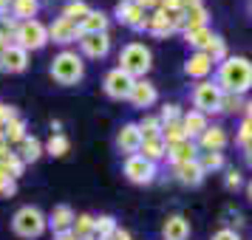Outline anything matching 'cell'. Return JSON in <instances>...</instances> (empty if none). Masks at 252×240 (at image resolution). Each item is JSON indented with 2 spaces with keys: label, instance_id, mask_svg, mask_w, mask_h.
Listing matches in <instances>:
<instances>
[{
  "label": "cell",
  "instance_id": "1",
  "mask_svg": "<svg viewBox=\"0 0 252 240\" xmlns=\"http://www.w3.org/2000/svg\"><path fill=\"white\" fill-rule=\"evenodd\" d=\"M216 85L221 88V93L244 96L252 88V62L247 57H227L224 62H218Z\"/></svg>",
  "mask_w": 252,
  "mask_h": 240
},
{
  "label": "cell",
  "instance_id": "2",
  "mask_svg": "<svg viewBox=\"0 0 252 240\" xmlns=\"http://www.w3.org/2000/svg\"><path fill=\"white\" fill-rule=\"evenodd\" d=\"M48 71H51V80L57 82V85L71 88V85L82 82V77H85V59H82V54H77V51L63 48L57 57L51 59V68Z\"/></svg>",
  "mask_w": 252,
  "mask_h": 240
},
{
  "label": "cell",
  "instance_id": "3",
  "mask_svg": "<svg viewBox=\"0 0 252 240\" xmlns=\"http://www.w3.org/2000/svg\"><path fill=\"white\" fill-rule=\"evenodd\" d=\"M125 74H130L133 80H148V71L153 68V54L145 43H127L119 51V65Z\"/></svg>",
  "mask_w": 252,
  "mask_h": 240
},
{
  "label": "cell",
  "instance_id": "4",
  "mask_svg": "<svg viewBox=\"0 0 252 240\" xmlns=\"http://www.w3.org/2000/svg\"><path fill=\"white\" fill-rule=\"evenodd\" d=\"M48 229V217L37 206H20L12 217V232L23 240H37L43 238Z\"/></svg>",
  "mask_w": 252,
  "mask_h": 240
},
{
  "label": "cell",
  "instance_id": "5",
  "mask_svg": "<svg viewBox=\"0 0 252 240\" xmlns=\"http://www.w3.org/2000/svg\"><path fill=\"white\" fill-rule=\"evenodd\" d=\"M14 46H20L23 51H40V48L48 43V26L40 23V20H23L17 26V34L12 40Z\"/></svg>",
  "mask_w": 252,
  "mask_h": 240
},
{
  "label": "cell",
  "instance_id": "6",
  "mask_svg": "<svg viewBox=\"0 0 252 240\" xmlns=\"http://www.w3.org/2000/svg\"><path fill=\"white\" fill-rule=\"evenodd\" d=\"M221 88L216 85V80H201L198 85L193 88V107L198 110V113H218L221 110Z\"/></svg>",
  "mask_w": 252,
  "mask_h": 240
},
{
  "label": "cell",
  "instance_id": "7",
  "mask_svg": "<svg viewBox=\"0 0 252 240\" xmlns=\"http://www.w3.org/2000/svg\"><path fill=\"white\" fill-rule=\"evenodd\" d=\"M133 77L130 74H125L122 68H111L108 74H105L102 80V91L108 99H116V102H122V99H127L130 96V91H133Z\"/></svg>",
  "mask_w": 252,
  "mask_h": 240
},
{
  "label": "cell",
  "instance_id": "8",
  "mask_svg": "<svg viewBox=\"0 0 252 240\" xmlns=\"http://www.w3.org/2000/svg\"><path fill=\"white\" fill-rule=\"evenodd\" d=\"M148 17L150 12H145L133 0H119L116 3V20L125 23L127 28H133V31H148Z\"/></svg>",
  "mask_w": 252,
  "mask_h": 240
},
{
  "label": "cell",
  "instance_id": "9",
  "mask_svg": "<svg viewBox=\"0 0 252 240\" xmlns=\"http://www.w3.org/2000/svg\"><path fill=\"white\" fill-rule=\"evenodd\" d=\"M125 178L130 184H139V187H145V184H153L156 178V164L148 159H142V156H127L125 159Z\"/></svg>",
  "mask_w": 252,
  "mask_h": 240
},
{
  "label": "cell",
  "instance_id": "10",
  "mask_svg": "<svg viewBox=\"0 0 252 240\" xmlns=\"http://www.w3.org/2000/svg\"><path fill=\"white\" fill-rule=\"evenodd\" d=\"M142 130H139L136 122H125V125L119 127V133H116V147L119 153H125V156H136L139 150H142Z\"/></svg>",
  "mask_w": 252,
  "mask_h": 240
},
{
  "label": "cell",
  "instance_id": "11",
  "mask_svg": "<svg viewBox=\"0 0 252 240\" xmlns=\"http://www.w3.org/2000/svg\"><path fill=\"white\" fill-rule=\"evenodd\" d=\"M80 26L65 20V17H57L54 23L48 26V43H60V46H68V43H80Z\"/></svg>",
  "mask_w": 252,
  "mask_h": 240
},
{
  "label": "cell",
  "instance_id": "12",
  "mask_svg": "<svg viewBox=\"0 0 252 240\" xmlns=\"http://www.w3.org/2000/svg\"><path fill=\"white\" fill-rule=\"evenodd\" d=\"M80 51L82 59H102L111 51V34H82L80 37Z\"/></svg>",
  "mask_w": 252,
  "mask_h": 240
},
{
  "label": "cell",
  "instance_id": "13",
  "mask_svg": "<svg viewBox=\"0 0 252 240\" xmlns=\"http://www.w3.org/2000/svg\"><path fill=\"white\" fill-rule=\"evenodd\" d=\"M227 141H229V136H227V130H224V127H221V125H210L204 133L198 136L195 144H198L201 153H221V150L227 147Z\"/></svg>",
  "mask_w": 252,
  "mask_h": 240
},
{
  "label": "cell",
  "instance_id": "14",
  "mask_svg": "<svg viewBox=\"0 0 252 240\" xmlns=\"http://www.w3.org/2000/svg\"><path fill=\"white\" fill-rule=\"evenodd\" d=\"M156 99H159V91H156V85L148 82V80H136L133 82V91H130V96H127V102L133 105V107H139V110L156 105Z\"/></svg>",
  "mask_w": 252,
  "mask_h": 240
},
{
  "label": "cell",
  "instance_id": "15",
  "mask_svg": "<svg viewBox=\"0 0 252 240\" xmlns=\"http://www.w3.org/2000/svg\"><path fill=\"white\" fill-rule=\"evenodd\" d=\"M29 68V51H23L20 46H9V51L0 57V71L3 74H23Z\"/></svg>",
  "mask_w": 252,
  "mask_h": 240
},
{
  "label": "cell",
  "instance_id": "16",
  "mask_svg": "<svg viewBox=\"0 0 252 240\" xmlns=\"http://www.w3.org/2000/svg\"><path fill=\"white\" fill-rule=\"evenodd\" d=\"M213 65H216V62L207 57L204 51H193V54L187 57V62H184V74H187L190 80H198V82H201V80H207V77H210Z\"/></svg>",
  "mask_w": 252,
  "mask_h": 240
},
{
  "label": "cell",
  "instance_id": "17",
  "mask_svg": "<svg viewBox=\"0 0 252 240\" xmlns=\"http://www.w3.org/2000/svg\"><path fill=\"white\" fill-rule=\"evenodd\" d=\"M74 209H71L68 204H60L51 209V215H48V229L54 232V238L57 235H65V232H71V226H74Z\"/></svg>",
  "mask_w": 252,
  "mask_h": 240
},
{
  "label": "cell",
  "instance_id": "18",
  "mask_svg": "<svg viewBox=\"0 0 252 240\" xmlns=\"http://www.w3.org/2000/svg\"><path fill=\"white\" fill-rule=\"evenodd\" d=\"M173 175H176V181L184 184V187H198V184L204 181V170H201L198 159L195 161H184V164H176V167H173Z\"/></svg>",
  "mask_w": 252,
  "mask_h": 240
},
{
  "label": "cell",
  "instance_id": "19",
  "mask_svg": "<svg viewBox=\"0 0 252 240\" xmlns=\"http://www.w3.org/2000/svg\"><path fill=\"white\" fill-rule=\"evenodd\" d=\"M108 26H111V17L99 9H91L80 20V34H108Z\"/></svg>",
  "mask_w": 252,
  "mask_h": 240
},
{
  "label": "cell",
  "instance_id": "20",
  "mask_svg": "<svg viewBox=\"0 0 252 240\" xmlns=\"http://www.w3.org/2000/svg\"><path fill=\"white\" fill-rule=\"evenodd\" d=\"M198 153H201L198 144L190 141V138H184V141H179V144L167 147V156H164V159L176 167V164H184V161H195V159H198Z\"/></svg>",
  "mask_w": 252,
  "mask_h": 240
},
{
  "label": "cell",
  "instance_id": "21",
  "mask_svg": "<svg viewBox=\"0 0 252 240\" xmlns=\"http://www.w3.org/2000/svg\"><path fill=\"white\" fill-rule=\"evenodd\" d=\"M182 127H184V136L190 138V141H198V136L210 127V122H207L204 113H198L193 107V110H187V113L182 116Z\"/></svg>",
  "mask_w": 252,
  "mask_h": 240
},
{
  "label": "cell",
  "instance_id": "22",
  "mask_svg": "<svg viewBox=\"0 0 252 240\" xmlns=\"http://www.w3.org/2000/svg\"><path fill=\"white\" fill-rule=\"evenodd\" d=\"M161 235H164V240H187L190 238V220L184 215H170L161 226Z\"/></svg>",
  "mask_w": 252,
  "mask_h": 240
},
{
  "label": "cell",
  "instance_id": "23",
  "mask_svg": "<svg viewBox=\"0 0 252 240\" xmlns=\"http://www.w3.org/2000/svg\"><path fill=\"white\" fill-rule=\"evenodd\" d=\"M184 43L195 51H207L210 46V40H213V31H210V26H201V28H184Z\"/></svg>",
  "mask_w": 252,
  "mask_h": 240
},
{
  "label": "cell",
  "instance_id": "24",
  "mask_svg": "<svg viewBox=\"0 0 252 240\" xmlns=\"http://www.w3.org/2000/svg\"><path fill=\"white\" fill-rule=\"evenodd\" d=\"M148 31H150L153 37H170V34H176V28L170 26L167 14L161 12V9L150 12V17H148Z\"/></svg>",
  "mask_w": 252,
  "mask_h": 240
},
{
  "label": "cell",
  "instance_id": "25",
  "mask_svg": "<svg viewBox=\"0 0 252 240\" xmlns=\"http://www.w3.org/2000/svg\"><path fill=\"white\" fill-rule=\"evenodd\" d=\"M139 156L142 159H148V161H153V164H159L164 156H167V144H164V138H145L142 141V150H139Z\"/></svg>",
  "mask_w": 252,
  "mask_h": 240
},
{
  "label": "cell",
  "instance_id": "26",
  "mask_svg": "<svg viewBox=\"0 0 252 240\" xmlns=\"http://www.w3.org/2000/svg\"><path fill=\"white\" fill-rule=\"evenodd\" d=\"M17 147H20V150H17V156L23 159V164H34V161L46 153V150H43V141H40V138H34V136H26Z\"/></svg>",
  "mask_w": 252,
  "mask_h": 240
},
{
  "label": "cell",
  "instance_id": "27",
  "mask_svg": "<svg viewBox=\"0 0 252 240\" xmlns=\"http://www.w3.org/2000/svg\"><path fill=\"white\" fill-rule=\"evenodd\" d=\"M37 12H40V0H12V17L14 20H34Z\"/></svg>",
  "mask_w": 252,
  "mask_h": 240
},
{
  "label": "cell",
  "instance_id": "28",
  "mask_svg": "<svg viewBox=\"0 0 252 240\" xmlns=\"http://www.w3.org/2000/svg\"><path fill=\"white\" fill-rule=\"evenodd\" d=\"M116 229H119V226H116V220L111 215L94 217V235H91V240H111Z\"/></svg>",
  "mask_w": 252,
  "mask_h": 240
},
{
  "label": "cell",
  "instance_id": "29",
  "mask_svg": "<svg viewBox=\"0 0 252 240\" xmlns=\"http://www.w3.org/2000/svg\"><path fill=\"white\" fill-rule=\"evenodd\" d=\"M207 17H210V14H207L204 3H195L190 9H184V28H201V26H207Z\"/></svg>",
  "mask_w": 252,
  "mask_h": 240
},
{
  "label": "cell",
  "instance_id": "30",
  "mask_svg": "<svg viewBox=\"0 0 252 240\" xmlns=\"http://www.w3.org/2000/svg\"><path fill=\"white\" fill-rule=\"evenodd\" d=\"M71 235L77 240H88L94 235V215L88 212H80V215L74 217V226H71Z\"/></svg>",
  "mask_w": 252,
  "mask_h": 240
},
{
  "label": "cell",
  "instance_id": "31",
  "mask_svg": "<svg viewBox=\"0 0 252 240\" xmlns=\"http://www.w3.org/2000/svg\"><path fill=\"white\" fill-rule=\"evenodd\" d=\"M88 12H91V6H88L85 0H68L60 17H65V20H71V23H77V26H80V20H82V17H85Z\"/></svg>",
  "mask_w": 252,
  "mask_h": 240
},
{
  "label": "cell",
  "instance_id": "32",
  "mask_svg": "<svg viewBox=\"0 0 252 240\" xmlns=\"http://www.w3.org/2000/svg\"><path fill=\"white\" fill-rule=\"evenodd\" d=\"M43 150H46L48 156H54V159H63V156L71 150V141H68L65 133H51V138H48V144Z\"/></svg>",
  "mask_w": 252,
  "mask_h": 240
},
{
  "label": "cell",
  "instance_id": "33",
  "mask_svg": "<svg viewBox=\"0 0 252 240\" xmlns=\"http://www.w3.org/2000/svg\"><path fill=\"white\" fill-rule=\"evenodd\" d=\"M3 136H6V141L9 144H20L26 138V122L17 116V119H12V122H6L3 125Z\"/></svg>",
  "mask_w": 252,
  "mask_h": 240
},
{
  "label": "cell",
  "instance_id": "34",
  "mask_svg": "<svg viewBox=\"0 0 252 240\" xmlns=\"http://www.w3.org/2000/svg\"><path fill=\"white\" fill-rule=\"evenodd\" d=\"M207 57L213 59V62H224V59L229 57L227 54V40H224V37H218V34H213V40H210V46H207V51H204Z\"/></svg>",
  "mask_w": 252,
  "mask_h": 240
},
{
  "label": "cell",
  "instance_id": "35",
  "mask_svg": "<svg viewBox=\"0 0 252 240\" xmlns=\"http://www.w3.org/2000/svg\"><path fill=\"white\" fill-rule=\"evenodd\" d=\"M198 164H201V170L207 172H218V170H224V153H198Z\"/></svg>",
  "mask_w": 252,
  "mask_h": 240
},
{
  "label": "cell",
  "instance_id": "36",
  "mask_svg": "<svg viewBox=\"0 0 252 240\" xmlns=\"http://www.w3.org/2000/svg\"><path fill=\"white\" fill-rule=\"evenodd\" d=\"M139 130H142V138H159L161 136V119L159 116H145L142 122H136Z\"/></svg>",
  "mask_w": 252,
  "mask_h": 240
},
{
  "label": "cell",
  "instance_id": "37",
  "mask_svg": "<svg viewBox=\"0 0 252 240\" xmlns=\"http://www.w3.org/2000/svg\"><path fill=\"white\" fill-rule=\"evenodd\" d=\"M161 138H164V144L167 147H173V144H179V141H184V127L182 122H170V125H164L161 127Z\"/></svg>",
  "mask_w": 252,
  "mask_h": 240
},
{
  "label": "cell",
  "instance_id": "38",
  "mask_svg": "<svg viewBox=\"0 0 252 240\" xmlns=\"http://www.w3.org/2000/svg\"><path fill=\"white\" fill-rule=\"evenodd\" d=\"M244 107H247L244 96H238V93H224V96H221V110H218V113H241Z\"/></svg>",
  "mask_w": 252,
  "mask_h": 240
},
{
  "label": "cell",
  "instance_id": "39",
  "mask_svg": "<svg viewBox=\"0 0 252 240\" xmlns=\"http://www.w3.org/2000/svg\"><path fill=\"white\" fill-rule=\"evenodd\" d=\"M0 161H3V167H6V172H9V178H14V181H17V178L23 175L26 164H23V159H20L17 153H9L6 159H0Z\"/></svg>",
  "mask_w": 252,
  "mask_h": 240
},
{
  "label": "cell",
  "instance_id": "40",
  "mask_svg": "<svg viewBox=\"0 0 252 240\" xmlns=\"http://www.w3.org/2000/svg\"><path fill=\"white\" fill-rule=\"evenodd\" d=\"M235 144H238L241 150L252 144V125L247 122V119H244V122L238 125V130H235Z\"/></svg>",
  "mask_w": 252,
  "mask_h": 240
},
{
  "label": "cell",
  "instance_id": "41",
  "mask_svg": "<svg viewBox=\"0 0 252 240\" xmlns=\"http://www.w3.org/2000/svg\"><path fill=\"white\" fill-rule=\"evenodd\" d=\"M182 107H179V105H164V107H161V113H159V119H161V125H170V122H182Z\"/></svg>",
  "mask_w": 252,
  "mask_h": 240
},
{
  "label": "cell",
  "instance_id": "42",
  "mask_svg": "<svg viewBox=\"0 0 252 240\" xmlns=\"http://www.w3.org/2000/svg\"><path fill=\"white\" fill-rule=\"evenodd\" d=\"M17 26H20V20H14L12 14H0V31L6 37H12L14 40V34H17Z\"/></svg>",
  "mask_w": 252,
  "mask_h": 240
},
{
  "label": "cell",
  "instance_id": "43",
  "mask_svg": "<svg viewBox=\"0 0 252 240\" xmlns=\"http://www.w3.org/2000/svg\"><path fill=\"white\" fill-rule=\"evenodd\" d=\"M224 187H227V189H241V187H244V175H241V170L229 167L227 175H224Z\"/></svg>",
  "mask_w": 252,
  "mask_h": 240
},
{
  "label": "cell",
  "instance_id": "44",
  "mask_svg": "<svg viewBox=\"0 0 252 240\" xmlns=\"http://www.w3.org/2000/svg\"><path fill=\"white\" fill-rule=\"evenodd\" d=\"M17 192V181L14 178H0V198H12Z\"/></svg>",
  "mask_w": 252,
  "mask_h": 240
},
{
  "label": "cell",
  "instance_id": "45",
  "mask_svg": "<svg viewBox=\"0 0 252 240\" xmlns=\"http://www.w3.org/2000/svg\"><path fill=\"white\" fill-rule=\"evenodd\" d=\"M210 240H241V235L235 232V229H218Z\"/></svg>",
  "mask_w": 252,
  "mask_h": 240
},
{
  "label": "cell",
  "instance_id": "46",
  "mask_svg": "<svg viewBox=\"0 0 252 240\" xmlns=\"http://www.w3.org/2000/svg\"><path fill=\"white\" fill-rule=\"evenodd\" d=\"M133 3H136V6H142L145 12H156V9H159V3H161V0H133Z\"/></svg>",
  "mask_w": 252,
  "mask_h": 240
},
{
  "label": "cell",
  "instance_id": "47",
  "mask_svg": "<svg viewBox=\"0 0 252 240\" xmlns=\"http://www.w3.org/2000/svg\"><path fill=\"white\" fill-rule=\"evenodd\" d=\"M12 119H17V110H14L12 105H3V125L12 122Z\"/></svg>",
  "mask_w": 252,
  "mask_h": 240
},
{
  "label": "cell",
  "instance_id": "48",
  "mask_svg": "<svg viewBox=\"0 0 252 240\" xmlns=\"http://www.w3.org/2000/svg\"><path fill=\"white\" fill-rule=\"evenodd\" d=\"M9 46H12V37H6L3 31H0V57H3L6 51H9Z\"/></svg>",
  "mask_w": 252,
  "mask_h": 240
},
{
  "label": "cell",
  "instance_id": "49",
  "mask_svg": "<svg viewBox=\"0 0 252 240\" xmlns=\"http://www.w3.org/2000/svg\"><path fill=\"white\" fill-rule=\"evenodd\" d=\"M111 240H133V238H130V232H127V229H116Z\"/></svg>",
  "mask_w": 252,
  "mask_h": 240
},
{
  "label": "cell",
  "instance_id": "50",
  "mask_svg": "<svg viewBox=\"0 0 252 240\" xmlns=\"http://www.w3.org/2000/svg\"><path fill=\"white\" fill-rule=\"evenodd\" d=\"M12 12V0H0V14H9Z\"/></svg>",
  "mask_w": 252,
  "mask_h": 240
},
{
  "label": "cell",
  "instance_id": "51",
  "mask_svg": "<svg viewBox=\"0 0 252 240\" xmlns=\"http://www.w3.org/2000/svg\"><path fill=\"white\" fill-rule=\"evenodd\" d=\"M244 119H247V122L252 125V99L247 102V107H244Z\"/></svg>",
  "mask_w": 252,
  "mask_h": 240
},
{
  "label": "cell",
  "instance_id": "52",
  "mask_svg": "<svg viewBox=\"0 0 252 240\" xmlns=\"http://www.w3.org/2000/svg\"><path fill=\"white\" fill-rule=\"evenodd\" d=\"M244 159H247V164L252 167V144H250V147H244Z\"/></svg>",
  "mask_w": 252,
  "mask_h": 240
},
{
  "label": "cell",
  "instance_id": "53",
  "mask_svg": "<svg viewBox=\"0 0 252 240\" xmlns=\"http://www.w3.org/2000/svg\"><path fill=\"white\" fill-rule=\"evenodd\" d=\"M57 240H77V238H74L71 232H65V235H57Z\"/></svg>",
  "mask_w": 252,
  "mask_h": 240
},
{
  "label": "cell",
  "instance_id": "54",
  "mask_svg": "<svg viewBox=\"0 0 252 240\" xmlns=\"http://www.w3.org/2000/svg\"><path fill=\"white\" fill-rule=\"evenodd\" d=\"M247 198L252 201V178H250V184H247Z\"/></svg>",
  "mask_w": 252,
  "mask_h": 240
},
{
  "label": "cell",
  "instance_id": "55",
  "mask_svg": "<svg viewBox=\"0 0 252 240\" xmlns=\"http://www.w3.org/2000/svg\"><path fill=\"white\" fill-rule=\"evenodd\" d=\"M0 127H3V102H0Z\"/></svg>",
  "mask_w": 252,
  "mask_h": 240
},
{
  "label": "cell",
  "instance_id": "56",
  "mask_svg": "<svg viewBox=\"0 0 252 240\" xmlns=\"http://www.w3.org/2000/svg\"><path fill=\"white\" fill-rule=\"evenodd\" d=\"M250 14H252V0H250Z\"/></svg>",
  "mask_w": 252,
  "mask_h": 240
}]
</instances>
